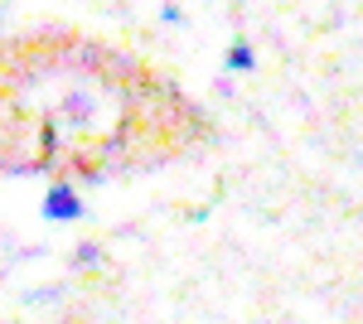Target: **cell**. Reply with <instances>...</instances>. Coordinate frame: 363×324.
<instances>
[{
    "mask_svg": "<svg viewBox=\"0 0 363 324\" xmlns=\"http://www.w3.org/2000/svg\"><path fill=\"white\" fill-rule=\"evenodd\" d=\"M44 213H49V218H78V213H83V199L68 189V184H58V189L44 199Z\"/></svg>",
    "mask_w": 363,
    "mask_h": 324,
    "instance_id": "1",
    "label": "cell"
},
{
    "mask_svg": "<svg viewBox=\"0 0 363 324\" xmlns=\"http://www.w3.org/2000/svg\"><path fill=\"white\" fill-rule=\"evenodd\" d=\"M228 68H233V73H238V68H252V49L247 44H238V49L228 54Z\"/></svg>",
    "mask_w": 363,
    "mask_h": 324,
    "instance_id": "2",
    "label": "cell"
}]
</instances>
